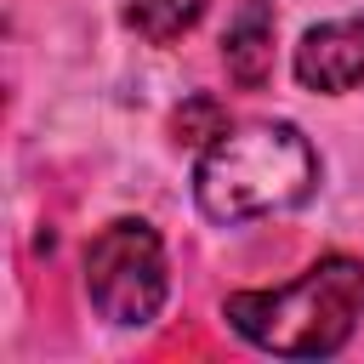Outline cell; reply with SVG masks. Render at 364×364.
<instances>
[{
    "label": "cell",
    "instance_id": "5b68a950",
    "mask_svg": "<svg viewBox=\"0 0 364 364\" xmlns=\"http://www.w3.org/2000/svg\"><path fill=\"white\" fill-rule=\"evenodd\" d=\"M273 34H279L273 6L267 0H239V11L222 28V63H228V80L239 91H262L273 80Z\"/></svg>",
    "mask_w": 364,
    "mask_h": 364
},
{
    "label": "cell",
    "instance_id": "52a82bcc",
    "mask_svg": "<svg viewBox=\"0 0 364 364\" xmlns=\"http://www.w3.org/2000/svg\"><path fill=\"white\" fill-rule=\"evenodd\" d=\"M222 131H228V125H222V108H216L210 97H193V102L176 108V119H171V136H176V142H199V148H205L210 136H222Z\"/></svg>",
    "mask_w": 364,
    "mask_h": 364
},
{
    "label": "cell",
    "instance_id": "8992f818",
    "mask_svg": "<svg viewBox=\"0 0 364 364\" xmlns=\"http://www.w3.org/2000/svg\"><path fill=\"white\" fill-rule=\"evenodd\" d=\"M210 0H125V28H136L148 46H176L199 28Z\"/></svg>",
    "mask_w": 364,
    "mask_h": 364
},
{
    "label": "cell",
    "instance_id": "277c9868",
    "mask_svg": "<svg viewBox=\"0 0 364 364\" xmlns=\"http://www.w3.org/2000/svg\"><path fill=\"white\" fill-rule=\"evenodd\" d=\"M296 80L318 97H341L364 85V11L313 23L296 46Z\"/></svg>",
    "mask_w": 364,
    "mask_h": 364
},
{
    "label": "cell",
    "instance_id": "6da1fadb",
    "mask_svg": "<svg viewBox=\"0 0 364 364\" xmlns=\"http://www.w3.org/2000/svg\"><path fill=\"white\" fill-rule=\"evenodd\" d=\"M318 193V154L290 119H256L210 136L193 165V205L216 228L301 210Z\"/></svg>",
    "mask_w": 364,
    "mask_h": 364
},
{
    "label": "cell",
    "instance_id": "7a4b0ae2",
    "mask_svg": "<svg viewBox=\"0 0 364 364\" xmlns=\"http://www.w3.org/2000/svg\"><path fill=\"white\" fill-rule=\"evenodd\" d=\"M222 318L273 358H330L364 324V262L358 256H318L301 279L273 290H233Z\"/></svg>",
    "mask_w": 364,
    "mask_h": 364
},
{
    "label": "cell",
    "instance_id": "3957f363",
    "mask_svg": "<svg viewBox=\"0 0 364 364\" xmlns=\"http://www.w3.org/2000/svg\"><path fill=\"white\" fill-rule=\"evenodd\" d=\"M85 296L91 313L108 318L114 330H142L159 318L171 296V267H165V239L142 216H114L91 245H85Z\"/></svg>",
    "mask_w": 364,
    "mask_h": 364
}]
</instances>
